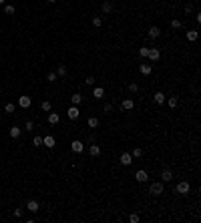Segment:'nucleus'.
Here are the masks:
<instances>
[{"label":"nucleus","instance_id":"obj_1","mask_svg":"<svg viewBox=\"0 0 201 223\" xmlns=\"http://www.w3.org/2000/svg\"><path fill=\"white\" fill-rule=\"evenodd\" d=\"M149 193L151 195H163L165 193V185H163V181H153V183L149 185Z\"/></svg>","mask_w":201,"mask_h":223},{"label":"nucleus","instance_id":"obj_2","mask_svg":"<svg viewBox=\"0 0 201 223\" xmlns=\"http://www.w3.org/2000/svg\"><path fill=\"white\" fill-rule=\"evenodd\" d=\"M67 115H68V119H71V121H79V117H81V111H79V107H75V105H72V107L67 111Z\"/></svg>","mask_w":201,"mask_h":223},{"label":"nucleus","instance_id":"obj_3","mask_svg":"<svg viewBox=\"0 0 201 223\" xmlns=\"http://www.w3.org/2000/svg\"><path fill=\"white\" fill-rule=\"evenodd\" d=\"M135 179L139 181V183H147V181H149V173L145 169H139L137 173H135Z\"/></svg>","mask_w":201,"mask_h":223},{"label":"nucleus","instance_id":"obj_4","mask_svg":"<svg viewBox=\"0 0 201 223\" xmlns=\"http://www.w3.org/2000/svg\"><path fill=\"white\" fill-rule=\"evenodd\" d=\"M161 181H163V183H169V181H173V171L169 169V167H165V169L161 171Z\"/></svg>","mask_w":201,"mask_h":223},{"label":"nucleus","instance_id":"obj_5","mask_svg":"<svg viewBox=\"0 0 201 223\" xmlns=\"http://www.w3.org/2000/svg\"><path fill=\"white\" fill-rule=\"evenodd\" d=\"M119 161H121V165L129 167V165H133V155H131V153H123V155L119 157Z\"/></svg>","mask_w":201,"mask_h":223},{"label":"nucleus","instance_id":"obj_6","mask_svg":"<svg viewBox=\"0 0 201 223\" xmlns=\"http://www.w3.org/2000/svg\"><path fill=\"white\" fill-rule=\"evenodd\" d=\"M71 151L72 153H82V151H85V143H82V141H72L71 143Z\"/></svg>","mask_w":201,"mask_h":223},{"label":"nucleus","instance_id":"obj_7","mask_svg":"<svg viewBox=\"0 0 201 223\" xmlns=\"http://www.w3.org/2000/svg\"><path fill=\"white\" fill-rule=\"evenodd\" d=\"M26 209H28L30 213H36V211L40 209V205H38V201H34V199H28V201H26Z\"/></svg>","mask_w":201,"mask_h":223},{"label":"nucleus","instance_id":"obj_8","mask_svg":"<svg viewBox=\"0 0 201 223\" xmlns=\"http://www.w3.org/2000/svg\"><path fill=\"white\" fill-rule=\"evenodd\" d=\"M149 60H151V63H157L159 58H161V52H159V49H149Z\"/></svg>","mask_w":201,"mask_h":223},{"label":"nucleus","instance_id":"obj_9","mask_svg":"<svg viewBox=\"0 0 201 223\" xmlns=\"http://www.w3.org/2000/svg\"><path fill=\"white\" fill-rule=\"evenodd\" d=\"M177 193H181V195L189 193V183H187V181H179L177 183Z\"/></svg>","mask_w":201,"mask_h":223},{"label":"nucleus","instance_id":"obj_10","mask_svg":"<svg viewBox=\"0 0 201 223\" xmlns=\"http://www.w3.org/2000/svg\"><path fill=\"white\" fill-rule=\"evenodd\" d=\"M159 36H161V28H157V26H151V28H149V38H151V40H157Z\"/></svg>","mask_w":201,"mask_h":223},{"label":"nucleus","instance_id":"obj_11","mask_svg":"<svg viewBox=\"0 0 201 223\" xmlns=\"http://www.w3.org/2000/svg\"><path fill=\"white\" fill-rule=\"evenodd\" d=\"M54 143H57V141H54V137H53V135H46V137H42V145H44V147H48V149H53V147H54Z\"/></svg>","mask_w":201,"mask_h":223},{"label":"nucleus","instance_id":"obj_12","mask_svg":"<svg viewBox=\"0 0 201 223\" xmlns=\"http://www.w3.org/2000/svg\"><path fill=\"white\" fill-rule=\"evenodd\" d=\"M18 105H20L22 109H28L30 105H32V99H30V97H20V99H18Z\"/></svg>","mask_w":201,"mask_h":223},{"label":"nucleus","instance_id":"obj_13","mask_svg":"<svg viewBox=\"0 0 201 223\" xmlns=\"http://www.w3.org/2000/svg\"><path fill=\"white\" fill-rule=\"evenodd\" d=\"M133 107H135V103L131 101V99H125V101L121 103V109H123V111H131Z\"/></svg>","mask_w":201,"mask_h":223},{"label":"nucleus","instance_id":"obj_14","mask_svg":"<svg viewBox=\"0 0 201 223\" xmlns=\"http://www.w3.org/2000/svg\"><path fill=\"white\" fill-rule=\"evenodd\" d=\"M139 70H141V74L149 77V74L153 73V67H151V64H141V67H139Z\"/></svg>","mask_w":201,"mask_h":223},{"label":"nucleus","instance_id":"obj_15","mask_svg":"<svg viewBox=\"0 0 201 223\" xmlns=\"http://www.w3.org/2000/svg\"><path fill=\"white\" fill-rule=\"evenodd\" d=\"M71 103L75 105V107H79V105L82 103V95H81V92H75V95L71 97Z\"/></svg>","mask_w":201,"mask_h":223},{"label":"nucleus","instance_id":"obj_16","mask_svg":"<svg viewBox=\"0 0 201 223\" xmlns=\"http://www.w3.org/2000/svg\"><path fill=\"white\" fill-rule=\"evenodd\" d=\"M20 133H22V129L14 125V127H12V129H10V131H8V135L12 137V139H18V137H20Z\"/></svg>","mask_w":201,"mask_h":223},{"label":"nucleus","instance_id":"obj_17","mask_svg":"<svg viewBox=\"0 0 201 223\" xmlns=\"http://www.w3.org/2000/svg\"><path fill=\"white\" fill-rule=\"evenodd\" d=\"M89 153H91V157H99V155H100V147L93 143V145L89 147Z\"/></svg>","mask_w":201,"mask_h":223},{"label":"nucleus","instance_id":"obj_18","mask_svg":"<svg viewBox=\"0 0 201 223\" xmlns=\"http://www.w3.org/2000/svg\"><path fill=\"white\" fill-rule=\"evenodd\" d=\"M165 99H167V97H165L163 92H155V95H153V101L157 103V105H163V103H165Z\"/></svg>","mask_w":201,"mask_h":223},{"label":"nucleus","instance_id":"obj_19","mask_svg":"<svg viewBox=\"0 0 201 223\" xmlns=\"http://www.w3.org/2000/svg\"><path fill=\"white\" fill-rule=\"evenodd\" d=\"M58 121H60V115H58V113H50V115H48V123H50V125H57Z\"/></svg>","mask_w":201,"mask_h":223},{"label":"nucleus","instance_id":"obj_20","mask_svg":"<svg viewBox=\"0 0 201 223\" xmlns=\"http://www.w3.org/2000/svg\"><path fill=\"white\" fill-rule=\"evenodd\" d=\"M93 97H95V99H103V97H105V88H100V87L93 88Z\"/></svg>","mask_w":201,"mask_h":223},{"label":"nucleus","instance_id":"obj_21","mask_svg":"<svg viewBox=\"0 0 201 223\" xmlns=\"http://www.w3.org/2000/svg\"><path fill=\"white\" fill-rule=\"evenodd\" d=\"M100 10H103L105 14H111V12H113V4H111V2H103V4H100Z\"/></svg>","mask_w":201,"mask_h":223},{"label":"nucleus","instance_id":"obj_22","mask_svg":"<svg viewBox=\"0 0 201 223\" xmlns=\"http://www.w3.org/2000/svg\"><path fill=\"white\" fill-rule=\"evenodd\" d=\"M185 38L189 40V42H193V40H197V30H187Z\"/></svg>","mask_w":201,"mask_h":223},{"label":"nucleus","instance_id":"obj_23","mask_svg":"<svg viewBox=\"0 0 201 223\" xmlns=\"http://www.w3.org/2000/svg\"><path fill=\"white\" fill-rule=\"evenodd\" d=\"M86 125L91 127V129H97V127H99V119H97V117H89V121H86Z\"/></svg>","mask_w":201,"mask_h":223},{"label":"nucleus","instance_id":"obj_24","mask_svg":"<svg viewBox=\"0 0 201 223\" xmlns=\"http://www.w3.org/2000/svg\"><path fill=\"white\" fill-rule=\"evenodd\" d=\"M165 101H167V105H169L171 109H175V107L179 105V99H177V97H169V99H165Z\"/></svg>","mask_w":201,"mask_h":223},{"label":"nucleus","instance_id":"obj_25","mask_svg":"<svg viewBox=\"0 0 201 223\" xmlns=\"http://www.w3.org/2000/svg\"><path fill=\"white\" fill-rule=\"evenodd\" d=\"M93 26H95V28H100V26H103V18H100V16H93Z\"/></svg>","mask_w":201,"mask_h":223},{"label":"nucleus","instance_id":"obj_26","mask_svg":"<svg viewBox=\"0 0 201 223\" xmlns=\"http://www.w3.org/2000/svg\"><path fill=\"white\" fill-rule=\"evenodd\" d=\"M131 155H133V159H139V157L143 155V149H141V147H135V149H133V153H131Z\"/></svg>","mask_w":201,"mask_h":223},{"label":"nucleus","instance_id":"obj_27","mask_svg":"<svg viewBox=\"0 0 201 223\" xmlns=\"http://www.w3.org/2000/svg\"><path fill=\"white\" fill-rule=\"evenodd\" d=\"M64 74H67V67H64V64H60V67L57 68V77H64Z\"/></svg>","mask_w":201,"mask_h":223},{"label":"nucleus","instance_id":"obj_28","mask_svg":"<svg viewBox=\"0 0 201 223\" xmlns=\"http://www.w3.org/2000/svg\"><path fill=\"white\" fill-rule=\"evenodd\" d=\"M40 109H42V111H50V109H53V105H50V101H42L40 103Z\"/></svg>","mask_w":201,"mask_h":223},{"label":"nucleus","instance_id":"obj_29","mask_svg":"<svg viewBox=\"0 0 201 223\" xmlns=\"http://www.w3.org/2000/svg\"><path fill=\"white\" fill-rule=\"evenodd\" d=\"M171 28H175V30L181 28V20H179V18H173L171 20Z\"/></svg>","mask_w":201,"mask_h":223},{"label":"nucleus","instance_id":"obj_30","mask_svg":"<svg viewBox=\"0 0 201 223\" xmlns=\"http://www.w3.org/2000/svg\"><path fill=\"white\" fill-rule=\"evenodd\" d=\"M129 92H133V95H135V92H139V85H137V83H131L129 85Z\"/></svg>","mask_w":201,"mask_h":223},{"label":"nucleus","instance_id":"obj_31","mask_svg":"<svg viewBox=\"0 0 201 223\" xmlns=\"http://www.w3.org/2000/svg\"><path fill=\"white\" fill-rule=\"evenodd\" d=\"M32 145L34 147H42V137H34V139H32Z\"/></svg>","mask_w":201,"mask_h":223},{"label":"nucleus","instance_id":"obj_32","mask_svg":"<svg viewBox=\"0 0 201 223\" xmlns=\"http://www.w3.org/2000/svg\"><path fill=\"white\" fill-rule=\"evenodd\" d=\"M14 10H16V8H14L12 4H6V6H4V12H6V14H14Z\"/></svg>","mask_w":201,"mask_h":223},{"label":"nucleus","instance_id":"obj_33","mask_svg":"<svg viewBox=\"0 0 201 223\" xmlns=\"http://www.w3.org/2000/svg\"><path fill=\"white\" fill-rule=\"evenodd\" d=\"M14 109H16V107H14V103H6L4 111H6V113H14Z\"/></svg>","mask_w":201,"mask_h":223},{"label":"nucleus","instance_id":"obj_34","mask_svg":"<svg viewBox=\"0 0 201 223\" xmlns=\"http://www.w3.org/2000/svg\"><path fill=\"white\" fill-rule=\"evenodd\" d=\"M46 81H48V83H54V81H57V73H48L46 74Z\"/></svg>","mask_w":201,"mask_h":223},{"label":"nucleus","instance_id":"obj_35","mask_svg":"<svg viewBox=\"0 0 201 223\" xmlns=\"http://www.w3.org/2000/svg\"><path fill=\"white\" fill-rule=\"evenodd\" d=\"M129 221H131V223H139V221H141V217H139L137 213H133V215L129 217Z\"/></svg>","mask_w":201,"mask_h":223},{"label":"nucleus","instance_id":"obj_36","mask_svg":"<svg viewBox=\"0 0 201 223\" xmlns=\"http://www.w3.org/2000/svg\"><path fill=\"white\" fill-rule=\"evenodd\" d=\"M103 111H105L107 115H109V113H113V105H111V103H107L105 107H103Z\"/></svg>","mask_w":201,"mask_h":223},{"label":"nucleus","instance_id":"obj_37","mask_svg":"<svg viewBox=\"0 0 201 223\" xmlns=\"http://www.w3.org/2000/svg\"><path fill=\"white\" fill-rule=\"evenodd\" d=\"M24 129H26V131H32V129H34V121H26Z\"/></svg>","mask_w":201,"mask_h":223},{"label":"nucleus","instance_id":"obj_38","mask_svg":"<svg viewBox=\"0 0 201 223\" xmlns=\"http://www.w3.org/2000/svg\"><path fill=\"white\" fill-rule=\"evenodd\" d=\"M139 54H141V56H147V54H149V49H147V46H141V49H139Z\"/></svg>","mask_w":201,"mask_h":223},{"label":"nucleus","instance_id":"obj_39","mask_svg":"<svg viewBox=\"0 0 201 223\" xmlns=\"http://www.w3.org/2000/svg\"><path fill=\"white\" fill-rule=\"evenodd\" d=\"M85 85H89V87H93V85H95V78H93V77H89V78H86V81H85Z\"/></svg>","mask_w":201,"mask_h":223},{"label":"nucleus","instance_id":"obj_40","mask_svg":"<svg viewBox=\"0 0 201 223\" xmlns=\"http://www.w3.org/2000/svg\"><path fill=\"white\" fill-rule=\"evenodd\" d=\"M22 215V209H14V217H20Z\"/></svg>","mask_w":201,"mask_h":223},{"label":"nucleus","instance_id":"obj_41","mask_svg":"<svg viewBox=\"0 0 201 223\" xmlns=\"http://www.w3.org/2000/svg\"><path fill=\"white\" fill-rule=\"evenodd\" d=\"M195 20H197V22L201 24V12H195Z\"/></svg>","mask_w":201,"mask_h":223},{"label":"nucleus","instance_id":"obj_42","mask_svg":"<svg viewBox=\"0 0 201 223\" xmlns=\"http://www.w3.org/2000/svg\"><path fill=\"white\" fill-rule=\"evenodd\" d=\"M46 2H50V4H54V2H57V0H46Z\"/></svg>","mask_w":201,"mask_h":223},{"label":"nucleus","instance_id":"obj_43","mask_svg":"<svg viewBox=\"0 0 201 223\" xmlns=\"http://www.w3.org/2000/svg\"><path fill=\"white\" fill-rule=\"evenodd\" d=\"M0 4H4V0H0Z\"/></svg>","mask_w":201,"mask_h":223}]
</instances>
